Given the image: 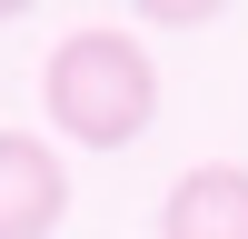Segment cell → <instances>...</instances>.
<instances>
[{
    "instance_id": "1",
    "label": "cell",
    "mask_w": 248,
    "mask_h": 239,
    "mask_svg": "<svg viewBox=\"0 0 248 239\" xmlns=\"http://www.w3.org/2000/svg\"><path fill=\"white\" fill-rule=\"evenodd\" d=\"M40 110H50V130H70L79 150H129V139L159 120V60L139 50V30L90 20V30H70L50 50Z\"/></svg>"
},
{
    "instance_id": "2",
    "label": "cell",
    "mask_w": 248,
    "mask_h": 239,
    "mask_svg": "<svg viewBox=\"0 0 248 239\" xmlns=\"http://www.w3.org/2000/svg\"><path fill=\"white\" fill-rule=\"evenodd\" d=\"M70 209V170H60L50 139L0 130V239H50Z\"/></svg>"
},
{
    "instance_id": "3",
    "label": "cell",
    "mask_w": 248,
    "mask_h": 239,
    "mask_svg": "<svg viewBox=\"0 0 248 239\" xmlns=\"http://www.w3.org/2000/svg\"><path fill=\"white\" fill-rule=\"evenodd\" d=\"M159 229H169V239H248V170H238V159H199V170H179Z\"/></svg>"
}]
</instances>
